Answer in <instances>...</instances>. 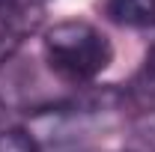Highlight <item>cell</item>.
<instances>
[{
    "mask_svg": "<svg viewBox=\"0 0 155 152\" xmlns=\"http://www.w3.org/2000/svg\"><path fill=\"white\" fill-rule=\"evenodd\" d=\"M6 6H18L15 0H0V9H6Z\"/></svg>",
    "mask_w": 155,
    "mask_h": 152,
    "instance_id": "5b68a950",
    "label": "cell"
},
{
    "mask_svg": "<svg viewBox=\"0 0 155 152\" xmlns=\"http://www.w3.org/2000/svg\"><path fill=\"white\" fill-rule=\"evenodd\" d=\"M42 57L60 81L90 84L110 66L114 45L90 21L69 18L42 33Z\"/></svg>",
    "mask_w": 155,
    "mask_h": 152,
    "instance_id": "6da1fadb",
    "label": "cell"
},
{
    "mask_svg": "<svg viewBox=\"0 0 155 152\" xmlns=\"http://www.w3.org/2000/svg\"><path fill=\"white\" fill-rule=\"evenodd\" d=\"M104 12L122 27H155V0H104Z\"/></svg>",
    "mask_w": 155,
    "mask_h": 152,
    "instance_id": "7a4b0ae2",
    "label": "cell"
},
{
    "mask_svg": "<svg viewBox=\"0 0 155 152\" xmlns=\"http://www.w3.org/2000/svg\"><path fill=\"white\" fill-rule=\"evenodd\" d=\"M0 152H39V143L27 128L9 125L0 128Z\"/></svg>",
    "mask_w": 155,
    "mask_h": 152,
    "instance_id": "277c9868",
    "label": "cell"
},
{
    "mask_svg": "<svg viewBox=\"0 0 155 152\" xmlns=\"http://www.w3.org/2000/svg\"><path fill=\"white\" fill-rule=\"evenodd\" d=\"M134 98L143 107H155V45L149 48L146 63H143V72L134 81Z\"/></svg>",
    "mask_w": 155,
    "mask_h": 152,
    "instance_id": "3957f363",
    "label": "cell"
}]
</instances>
